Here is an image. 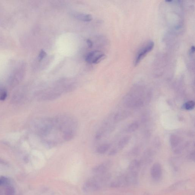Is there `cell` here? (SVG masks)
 <instances>
[{
  "label": "cell",
  "instance_id": "cell-15",
  "mask_svg": "<svg viewBox=\"0 0 195 195\" xmlns=\"http://www.w3.org/2000/svg\"><path fill=\"white\" fill-rule=\"evenodd\" d=\"M47 54L45 52V51H43V50H42L39 55V60H42L46 56Z\"/></svg>",
  "mask_w": 195,
  "mask_h": 195
},
{
  "label": "cell",
  "instance_id": "cell-8",
  "mask_svg": "<svg viewBox=\"0 0 195 195\" xmlns=\"http://www.w3.org/2000/svg\"><path fill=\"white\" fill-rule=\"evenodd\" d=\"M110 145L109 144H104L99 146L97 148V152L100 154L105 153L109 149Z\"/></svg>",
  "mask_w": 195,
  "mask_h": 195
},
{
  "label": "cell",
  "instance_id": "cell-16",
  "mask_svg": "<svg viewBox=\"0 0 195 195\" xmlns=\"http://www.w3.org/2000/svg\"><path fill=\"white\" fill-rule=\"evenodd\" d=\"M87 43L89 48H92L93 47V43L91 40L88 39L87 40Z\"/></svg>",
  "mask_w": 195,
  "mask_h": 195
},
{
  "label": "cell",
  "instance_id": "cell-1",
  "mask_svg": "<svg viewBox=\"0 0 195 195\" xmlns=\"http://www.w3.org/2000/svg\"><path fill=\"white\" fill-rule=\"evenodd\" d=\"M154 46V43L152 41H149L140 48L136 54L134 65L137 66L140 62L149 53L152 51Z\"/></svg>",
  "mask_w": 195,
  "mask_h": 195
},
{
  "label": "cell",
  "instance_id": "cell-17",
  "mask_svg": "<svg viewBox=\"0 0 195 195\" xmlns=\"http://www.w3.org/2000/svg\"><path fill=\"white\" fill-rule=\"evenodd\" d=\"M118 152V151L116 149H112V150H111L110 152L109 153V155L110 156H113L116 154V153Z\"/></svg>",
  "mask_w": 195,
  "mask_h": 195
},
{
  "label": "cell",
  "instance_id": "cell-14",
  "mask_svg": "<svg viewBox=\"0 0 195 195\" xmlns=\"http://www.w3.org/2000/svg\"><path fill=\"white\" fill-rule=\"evenodd\" d=\"M7 96L6 91L4 89L0 90V100H4L5 99Z\"/></svg>",
  "mask_w": 195,
  "mask_h": 195
},
{
  "label": "cell",
  "instance_id": "cell-10",
  "mask_svg": "<svg viewBox=\"0 0 195 195\" xmlns=\"http://www.w3.org/2000/svg\"><path fill=\"white\" fill-rule=\"evenodd\" d=\"M195 103L194 101H191L185 103L183 106V108L187 110L191 111L194 108Z\"/></svg>",
  "mask_w": 195,
  "mask_h": 195
},
{
  "label": "cell",
  "instance_id": "cell-5",
  "mask_svg": "<svg viewBox=\"0 0 195 195\" xmlns=\"http://www.w3.org/2000/svg\"><path fill=\"white\" fill-rule=\"evenodd\" d=\"M130 115V113L128 111H124L118 112L115 117V121H121L127 118Z\"/></svg>",
  "mask_w": 195,
  "mask_h": 195
},
{
  "label": "cell",
  "instance_id": "cell-7",
  "mask_svg": "<svg viewBox=\"0 0 195 195\" xmlns=\"http://www.w3.org/2000/svg\"><path fill=\"white\" fill-rule=\"evenodd\" d=\"M130 139V138L129 136H125V137L122 138L118 143L119 148L120 150L123 148L129 143Z\"/></svg>",
  "mask_w": 195,
  "mask_h": 195
},
{
  "label": "cell",
  "instance_id": "cell-2",
  "mask_svg": "<svg viewBox=\"0 0 195 195\" xmlns=\"http://www.w3.org/2000/svg\"><path fill=\"white\" fill-rule=\"evenodd\" d=\"M106 55L99 51H91L87 54L86 61L88 63L98 64L105 59Z\"/></svg>",
  "mask_w": 195,
  "mask_h": 195
},
{
  "label": "cell",
  "instance_id": "cell-18",
  "mask_svg": "<svg viewBox=\"0 0 195 195\" xmlns=\"http://www.w3.org/2000/svg\"><path fill=\"white\" fill-rule=\"evenodd\" d=\"M194 51H195L194 47V46L192 47L191 48V52L192 53H194Z\"/></svg>",
  "mask_w": 195,
  "mask_h": 195
},
{
  "label": "cell",
  "instance_id": "cell-12",
  "mask_svg": "<svg viewBox=\"0 0 195 195\" xmlns=\"http://www.w3.org/2000/svg\"><path fill=\"white\" fill-rule=\"evenodd\" d=\"M64 138L66 141L72 140L74 137V133L71 130L66 131L65 132L64 135Z\"/></svg>",
  "mask_w": 195,
  "mask_h": 195
},
{
  "label": "cell",
  "instance_id": "cell-3",
  "mask_svg": "<svg viewBox=\"0 0 195 195\" xmlns=\"http://www.w3.org/2000/svg\"><path fill=\"white\" fill-rule=\"evenodd\" d=\"M150 173L153 180L156 181L160 180L162 174V168L161 164L158 163L153 164L151 168Z\"/></svg>",
  "mask_w": 195,
  "mask_h": 195
},
{
  "label": "cell",
  "instance_id": "cell-13",
  "mask_svg": "<svg viewBox=\"0 0 195 195\" xmlns=\"http://www.w3.org/2000/svg\"><path fill=\"white\" fill-rule=\"evenodd\" d=\"M5 195H14L15 191L14 189L12 187H8L5 190Z\"/></svg>",
  "mask_w": 195,
  "mask_h": 195
},
{
  "label": "cell",
  "instance_id": "cell-11",
  "mask_svg": "<svg viewBox=\"0 0 195 195\" xmlns=\"http://www.w3.org/2000/svg\"><path fill=\"white\" fill-rule=\"evenodd\" d=\"M9 178L5 176H0V186H7L10 183Z\"/></svg>",
  "mask_w": 195,
  "mask_h": 195
},
{
  "label": "cell",
  "instance_id": "cell-4",
  "mask_svg": "<svg viewBox=\"0 0 195 195\" xmlns=\"http://www.w3.org/2000/svg\"><path fill=\"white\" fill-rule=\"evenodd\" d=\"M75 17L79 20L85 22L91 21L92 19V15L83 13H78L75 15Z\"/></svg>",
  "mask_w": 195,
  "mask_h": 195
},
{
  "label": "cell",
  "instance_id": "cell-9",
  "mask_svg": "<svg viewBox=\"0 0 195 195\" xmlns=\"http://www.w3.org/2000/svg\"><path fill=\"white\" fill-rule=\"evenodd\" d=\"M138 124L137 122H133L128 126L127 130L129 133H132L136 131L138 128Z\"/></svg>",
  "mask_w": 195,
  "mask_h": 195
},
{
  "label": "cell",
  "instance_id": "cell-6",
  "mask_svg": "<svg viewBox=\"0 0 195 195\" xmlns=\"http://www.w3.org/2000/svg\"><path fill=\"white\" fill-rule=\"evenodd\" d=\"M181 141L180 138L176 135H172L170 138V143L172 148H175Z\"/></svg>",
  "mask_w": 195,
  "mask_h": 195
}]
</instances>
